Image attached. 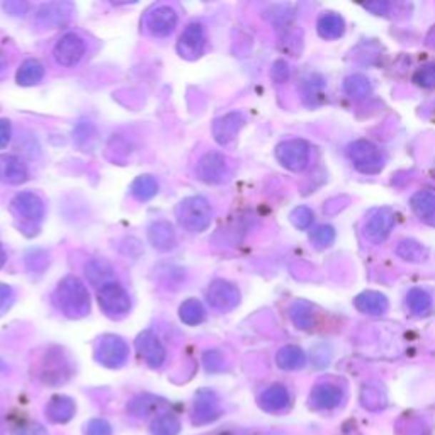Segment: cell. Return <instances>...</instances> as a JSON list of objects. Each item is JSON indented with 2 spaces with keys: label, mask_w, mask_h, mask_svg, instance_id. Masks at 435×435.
<instances>
[{
  "label": "cell",
  "mask_w": 435,
  "mask_h": 435,
  "mask_svg": "<svg viewBox=\"0 0 435 435\" xmlns=\"http://www.w3.org/2000/svg\"><path fill=\"white\" fill-rule=\"evenodd\" d=\"M432 225H434V226H435V221H432Z\"/></svg>",
  "instance_id": "cell-50"
},
{
  "label": "cell",
  "mask_w": 435,
  "mask_h": 435,
  "mask_svg": "<svg viewBox=\"0 0 435 435\" xmlns=\"http://www.w3.org/2000/svg\"><path fill=\"white\" fill-rule=\"evenodd\" d=\"M12 208H14L16 213L24 218L26 221L39 223L44 218V203L41 197L34 194V192H19V194L12 199Z\"/></svg>",
  "instance_id": "cell-15"
},
{
  "label": "cell",
  "mask_w": 435,
  "mask_h": 435,
  "mask_svg": "<svg viewBox=\"0 0 435 435\" xmlns=\"http://www.w3.org/2000/svg\"><path fill=\"white\" fill-rule=\"evenodd\" d=\"M196 174L199 181L206 184H221L230 176V169H228L225 156L216 151H209L197 161Z\"/></svg>",
  "instance_id": "cell-7"
},
{
  "label": "cell",
  "mask_w": 435,
  "mask_h": 435,
  "mask_svg": "<svg viewBox=\"0 0 435 435\" xmlns=\"http://www.w3.org/2000/svg\"><path fill=\"white\" fill-rule=\"evenodd\" d=\"M204 43V28L199 22H192V24L184 29L181 38H179L177 49L179 53H181V56L186 58V60H196V58L201 56V53H203Z\"/></svg>",
  "instance_id": "cell-12"
},
{
  "label": "cell",
  "mask_w": 435,
  "mask_h": 435,
  "mask_svg": "<svg viewBox=\"0 0 435 435\" xmlns=\"http://www.w3.org/2000/svg\"><path fill=\"white\" fill-rule=\"evenodd\" d=\"M181 420L174 414H161L156 416L151 424V434L154 435H177L181 432Z\"/></svg>",
  "instance_id": "cell-36"
},
{
  "label": "cell",
  "mask_w": 435,
  "mask_h": 435,
  "mask_svg": "<svg viewBox=\"0 0 435 435\" xmlns=\"http://www.w3.org/2000/svg\"><path fill=\"white\" fill-rule=\"evenodd\" d=\"M53 55L61 66L77 65L85 55V41L77 33H66L56 41Z\"/></svg>",
  "instance_id": "cell-9"
},
{
  "label": "cell",
  "mask_w": 435,
  "mask_h": 435,
  "mask_svg": "<svg viewBox=\"0 0 435 435\" xmlns=\"http://www.w3.org/2000/svg\"><path fill=\"white\" fill-rule=\"evenodd\" d=\"M71 14L70 4H46L38 11V21L43 26L64 24Z\"/></svg>",
  "instance_id": "cell-25"
},
{
  "label": "cell",
  "mask_w": 435,
  "mask_h": 435,
  "mask_svg": "<svg viewBox=\"0 0 435 435\" xmlns=\"http://www.w3.org/2000/svg\"><path fill=\"white\" fill-rule=\"evenodd\" d=\"M272 77H274L277 82H286L289 77V69L286 65V61H276L274 66H272Z\"/></svg>",
  "instance_id": "cell-46"
},
{
  "label": "cell",
  "mask_w": 435,
  "mask_h": 435,
  "mask_svg": "<svg viewBox=\"0 0 435 435\" xmlns=\"http://www.w3.org/2000/svg\"><path fill=\"white\" fill-rule=\"evenodd\" d=\"M97 299L99 304H101L102 311L111 318L124 316L129 311V308H131L129 294L124 291V288L118 281L109 282V284H106L104 288L99 289Z\"/></svg>",
  "instance_id": "cell-6"
},
{
  "label": "cell",
  "mask_w": 435,
  "mask_h": 435,
  "mask_svg": "<svg viewBox=\"0 0 435 435\" xmlns=\"http://www.w3.org/2000/svg\"><path fill=\"white\" fill-rule=\"evenodd\" d=\"M129 347L118 335H104L96 347V361L109 369H119L126 364Z\"/></svg>",
  "instance_id": "cell-4"
},
{
  "label": "cell",
  "mask_w": 435,
  "mask_h": 435,
  "mask_svg": "<svg viewBox=\"0 0 435 435\" xmlns=\"http://www.w3.org/2000/svg\"><path fill=\"white\" fill-rule=\"evenodd\" d=\"M344 393L340 386L334 383H320L313 388L311 396H309V401L311 405L318 408V410H330V408H335L340 405L342 401Z\"/></svg>",
  "instance_id": "cell-18"
},
{
  "label": "cell",
  "mask_w": 435,
  "mask_h": 435,
  "mask_svg": "<svg viewBox=\"0 0 435 435\" xmlns=\"http://www.w3.org/2000/svg\"><path fill=\"white\" fill-rule=\"evenodd\" d=\"M167 406V401L155 394H140L128 403V411L133 416H148Z\"/></svg>",
  "instance_id": "cell-24"
},
{
  "label": "cell",
  "mask_w": 435,
  "mask_h": 435,
  "mask_svg": "<svg viewBox=\"0 0 435 435\" xmlns=\"http://www.w3.org/2000/svg\"><path fill=\"white\" fill-rule=\"evenodd\" d=\"M394 226V213L389 208H381L376 209L371 214V218L367 219L364 233L372 244H381L388 239V235L391 233Z\"/></svg>",
  "instance_id": "cell-13"
},
{
  "label": "cell",
  "mask_w": 435,
  "mask_h": 435,
  "mask_svg": "<svg viewBox=\"0 0 435 435\" xmlns=\"http://www.w3.org/2000/svg\"><path fill=\"white\" fill-rule=\"evenodd\" d=\"M411 209L421 218H430L435 214V192L434 191H420L414 194L410 199Z\"/></svg>",
  "instance_id": "cell-34"
},
{
  "label": "cell",
  "mask_w": 435,
  "mask_h": 435,
  "mask_svg": "<svg viewBox=\"0 0 435 435\" xmlns=\"http://www.w3.org/2000/svg\"><path fill=\"white\" fill-rule=\"evenodd\" d=\"M414 80L416 85L425 89L435 87V65H425L415 71Z\"/></svg>",
  "instance_id": "cell-40"
},
{
  "label": "cell",
  "mask_w": 435,
  "mask_h": 435,
  "mask_svg": "<svg viewBox=\"0 0 435 435\" xmlns=\"http://www.w3.org/2000/svg\"><path fill=\"white\" fill-rule=\"evenodd\" d=\"M56 308L69 318H82L91 311V296L79 277L69 276L60 281L53 293Z\"/></svg>",
  "instance_id": "cell-1"
},
{
  "label": "cell",
  "mask_w": 435,
  "mask_h": 435,
  "mask_svg": "<svg viewBox=\"0 0 435 435\" xmlns=\"http://www.w3.org/2000/svg\"><path fill=\"white\" fill-rule=\"evenodd\" d=\"M12 435H48V432L41 424H36V421H26V424H21L19 427H16Z\"/></svg>",
  "instance_id": "cell-43"
},
{
  "label": "cell",
  "mask_w": 435,
  "mask_h": 435,
  "mask_svg": "<svg viewBox=\"0 0 435 435\" xmlns=\"http://www.w3.org/2000/svg\"><path fill=\"white\" fill-rule=\"evenodd\" d=\"M177 219L186 230L201 233L213 221V209L204 197L191 196L177 206Z\"/></svg>",
  "instance_id": "cell-2"
},
{
  "label": "cell",
  "mask_w": 435,
  "mask_h": 435,
  "mask_svg": "<svg viewBox=\"0 0 435 435\" xmlns=\"http://www.w3.org/2000/svg\"><path fill=\"white\" fill-rule=\"evenodd\" d=\"M85 276H87L89 282L96 286L97 289L104 288L109 282H116V274L113 267L106 262V260L94 259L85 266Z\"/></svg>",
  "instance_id": "cell-23"
},
{
  "label": "cell",
  "mask_w": 435,
  "mask_h": 435,
  "mask_svg": "<svg viewBox=\"0 0 435 435\" xmlns=\"http://www.w3.org/2000/svg\"><path fill=\"white\" fill-rule=\"evenodd\" d=\"M406 303L415 315H427L430 306H432V298L427 291L415 288L408 293Z\"/></svg>",
  "instance_id": "cell-37"
},
{
  "label": "cell",
  "mask_w": 435,
  "mask_h": 435,
  "mask_svg": "<svg viewBox=\"0 0 435 435\" xmlns=\"http://www.w3.org/2000/svg\"><path fill=\"white\" fill-rule=\"evenodd\" d=\"M12 136V126L11 121L7 119H0V150H4L9 145Z\"/></svg>",
  "instance_id": "cell-45"
},
{
  "label": "cell",
  "mask_w": 435,
  "mask_h": 435,
  "mask_svg": "<svg viewBox=\"0 0 435 435\" xmlns=\"http://www.w3.org/2000/svg\"><path fill=\"white\" fill-rule=\"evenodd\" d=\"M28 167L19 156L2 155L0 156V179L9 186H19L28 181Z\"/></svg>",
  "instance_id": "cell-17"
},
{
  "label": "cell",
  "mask_w": 435,
  "mask_h": 435,
  "mask_svg": "<svg viewBox=\"0 0 435 435\" xmlns=\"http://www.w3.org/2000/svg\"><path fill=\"white\" fill-rule=\"evenodd\" d=\"M361 401H362V406L367 408V410L378 411V410H383V408L386 406L388 398L381 384L369 383L362 388Z\"/></svg>",
  "instance_id": "cell-29"
},
{
  "label": "cell",
  "mask_w": 435,
  "mask_h": 435,
  "mask_svg": "<svg viewBox=\"0 0 435 435\" xmlns=\"http://www.w3.org/2000/svg\"><path fill=\"white\" fill-rule=\"evenodd\" d=\"M6 11L7 12H11L12 16H21V14H24L26 12V9H28V6H26V4H19V2H9V4H6Z\"/></svg>",
  "instance_id": "cell-48"
},
{
  "label": "cell",
  "mask_w": 435,
  "mask_h": 435,
  "mask_svg": "<svg viewBox=\"0 0 435 435\" xmlns=\"http://www.w3.org/2000/svg\"><path fill=\"white\" fill-rule=\"evenodd\" d=\"M134 345H136L138 354L145 359V362L150 367L156 369V367H160L165 362L164 345H161L160 339L155 334H151V331H143V334L138 335Z\"/></svg>",
  "instance_id": "cell-16"
},
{
  "label": "cell",
  "mask_w": 435,
  "mask_h": 435,
  "mask_svg": "<svg viewBox=\"0 0 435 435\" xmlns=\"http://www.w3.org/2000/svg\"><path fill=\"white\" fill-rule=\"evenodd\" d=\"M208 301L218 311H230L240 303V291L231 282L216 279L211 282L208 289Z\"/></svg>",
  "instance_id": "cell-10"
},
{
  "label": "cell",
  "mask_w": 435,
  "mask_h": 435,
  "mask_svg": "<svg viewBox=\"0 0 435 435\" xmlns=\"http://www.w3.org/2000/svg\"><path fill=\"white\" fill-rule=\"evenodd\" d=\"M316 29L323 39H339L345 31V22L339 14L330 12V14H323L318 19Z\"/></svg>",
  "instance_id": "cell-27"
},
{
  "label": "cell",
  "mask_w": 435,
  "mask_h": 435,
  "mask_svg": "<svg viewBox=\"0 0 435 435\" xmlns=\"http://www.w3.org/2000/svg\"><path fill=\"white\" fill-rule=\"evenodd\" d=\"M75 401L70 396H64V394H56L46 405V416L53 424H66L74 419L75 415Z\"/></svg>",
  "instance_id": "cell-22"
},
{
  "label": "cell",
  "mask_w": 435,
  "mask_h": 435,
  "mask_svg": "<svg viewBox=\"0 0 435 435\" xmlns=\"http://www.w3.org/2000/svg\"><path fill=\"white\" fill-rule=\"evenodd\" d=\"M129 192H131L134 199L140 201V203H145V201H150L151 197L156 196V192H159V182L151 176H140L133 181L131 187H129Z\"/></svg>",
  "instance_id": "cell-30"
},
{
  "label": "cell",
  "mask_w": 435,
  "mask_h": 435,
  "mask_svg": "<svg viewBox=\"0 0 435 435\" xmlns=\"http://www.w3.org/2000/svg\"><path fill=\"white\" fill-rule=\"evenodd\" d=\"M344 91L354 101H362V99H366L371 94V82L369 79L361 74L351 75V77L345 79Z\"/></svg>",
  "instance_id": "cell-32"
},
{
  "label": "cell",
  "mask_w": 435,
  "mask_h": 435,
  "mask_svg": "<svg viewBox=\"0 0 435 435\" xmlns=\"http://www.w3.org/2000/svg\"><path fill=\"white\" fill-rule=\"evenodd\" d=\"M349 159L361 174L374 176L384 169V156L374 143L369 140H357L349 146Z\"/></svg>",
  "instance_id": "cell-3"
},
{
  "label": "cell",
  "mask_w": 435,
  "mask_h": 435,
  "mask_svg": "<svg viewBox=\"0 0 435 435\" xmlns=\"http://www.w3.org/2000/svg\"><path fill=\"white\" fill-rule=\"evenodd\" d=\"M204 367L208 372H219L225 369V357L218 351H208L203 356Z\"/></svg>",
  "instance_id": "cell-41"
},
{
  "label": "cell",
  "mask_w": 435,
  "mask_h": 435,
  "mask_svg": "<svg viewBox=\"0 0 435 435\" xmlns=\"http://www.w3.org/2000/svg\"><path fill=\"white\" fill-rule=\"evenodd\" d=\"M311 148L304 140H288L282 141L276 148V159L284 169L291 172H303L308 167Z\"/></svg>",
  "instance_id": "cell-5"
},
{
  "label": "cell",
  "mask_w": 435,
  "mask_h": 435,
  "mask_svg": "<svg viewBox=\"0 0 435 435\" xmlns=\"http://www.w3.org/2000/svg\"><path fill=\"white\" fill-rule=\"evenodd\" d=\"M148 240L160 252H169L176 246V230L169 221L160 219V221L151 223L148 228Z\"/></svg>",
  "instance_id": "cell-20"
},
{
  "label": "cell",
  "mask_w": 435,
  "mask_h": 435,
  "mask_svg": "<svg viewBox=\"0 0 435 435\" xmlns=\"http://www.w3.org/2000/svg\"><path fill=\"white\" fill-rule=\"evenodd\" d=\"M85 435H113V429L102 419H94L85 425Z\"/></svg>",
  "instance_id": "cell-42"
},
{
  "label": "cell",
  "mask_w": 435,
  "mask_h": 435,
  "mask_svg": "<svg viewBox=\"0 0 435 435\" xmlns=\"http://www.w3.org/2000/svg\"><path fill=\"white\" fill-rule=\"evenodd\" d=\"M44 77V66L38 60H26L17 70V84L22 87H31V85L39 84Z\"/></svg>",
  "instance_id": "cell-28"
},
{
  "label": "cell",
  "mask_w": 435,
  "mask_h": 435,
  "mask_svg": "<svg viewBox=\"0 0 435 435\" xmlns=\"http://www.w3.org/2000/svg\"><path fill=\"white\" fill-rule=\"evenodd\" d=\"M311 241L316 249H326L335 241V230L329 225H320L311 231Z\"/></svg>",
  "instance_id": "cell-38"
},
{
  "label": "cell",
  "mask_w": 435,
  "mask_h": 435,
  "mask_svg": "<svg viewBox=\"0 0 435 435\" xmlns=\"http://www.w3.org/2000/svg\"><path fill=\"white\" fill-rule=\"evenodd\" d=\"M276 362L284 371H298L306 364V356L296 345H286L276 356Z\"/></svg>",
  "instance_id": "cell-26"
},
{
  "label": "cell",
  "mask_w": 435,
  "mask_h": 435,
  "mask_svg": "<svg viewBox=\"0 0 435 435\" xmlns=\"http://www.w3.org/2000/svg\"><path fill=\"white\" fill-rule=\"evenodd\" d=\"M204 315L206 313H204L203 304H201V301H197V299H194V298L184 301L181 304V308H179V316H181V320L189 326L199 325V323L204 320Z\"/></svg>",
  "instance_id": "cell-35"
},
{
  "label": "cell",
  "mask_w": 435,
  "mask_h": 435,
  "mask_svg": "<svg viewBox=\"0 0 435 435\" xmlns=\"http://www.w3.org/2000/svg\"><path fill=\"white\" fill-rule=\"evenodd\" d=\"M313 219H315V216H313V211L308 206H299L291 213V221L299 230H308L311 226Z\"/></svg>",
  "instance_id": "cell-39"
},
{
  "label": "cell",
  "mask_w": 435,
  "mask_h": 435,
  "mask_svg": "<svg viewBox=\"0 0 435 435\" xmlns=\"http://www.w3.org/2000/svg\"><path fill=\"white\" fill-rule=\"evenodd\" d=\"M396 254L408 262H424L429 257L427 249L415 240H401L396 246Z\"/></svg>",
  "instance_id": "cell-33"
},
{
  "label": "cell",
  "mask_w": 435,
  "mask_h": 435,
  "mask_svg": "<svg viewBox=\"0 0 435 435\" xmlns=\"http://www.w3.org/2000/svg\"><path fill=\"white\" fill-rule=\"evenodd\" d=\"M354 304L361 313L371 316H379L384 315L388 311V298L384 294L378 293V291H364L354 299Z\"/></svg>",
  "instance_id": "cell-21"
},
{
  "label": "cell",
  "mask_w": 435,
  "mask_h": 435,
  "mask_svg": "<svg viewBox=\"0 0 435 435\" xmlns=\"http://www.w3.org/2000/svg\"><path fill=\"white\" fill-rule=\"evenodd\" d=\"M219 415H221V408H219L216 393L211 389H201L196 396L194 408H192V424H211V421L218 420Z\"/></svg>",
  "instance_id": "cell-11"
},
{
  "label": "cell",
  "mask_w": 435,
  "mask_h": 435,
  "mask_svg": "<svg viewBox=\"0 0 435 435\" xmlns=\"http://www.w3.org/2000/svg\"><path fill=\"white\" fill-rule=\"evenodd\" d=\"M289 391L282 384H272L259 396V405L269 414H279L289 406Z\"/></svg>",
  "instance_id": "cell-19"
},
{
  "label": "cell",
  "mask_w": 435,
  "mask_h": 435,
  "mask_svg": "<svg viewBox=\"0 0 435 435\" xmlns=\"http://www.w3.org/2000/svg\"><path fill=\"white\" fill-rule=\"evenodd\" d=\"M6 260H7V254H6V250L2 249V245H0V269L4 267V264H6Z\"/></svg>",
  "instance_id": "cell-49"
},
{
  "label": "cell",
  "mask_w": 435,
  "mask_h": 435,
  "mask_svg": "<svg viewBox=\"0 0 435 435\" xmlns=\"http://www.w3.org/2000/svg\"><path fill=\"white\" fill-rule=\"evenodd\" d=\"M12 303H14V291L11 286L0 284V315H4Z\"/></svg>",
  "instance_id": "cell-44"
},
{
  "label": "cell",
  "mask_w": 435,
  "mask_h": 435,
  "mask_svg": "<svg viewBox=\"0 0 435 435\" xmlns=\"http://www.w3.org/2000/svg\"><path fill=\"white\" fill-rule=\"evenodd\" d=\"M364 9L371 11L372 14H386L389 4L384 2V0H376V2H367L364 4Z\"/></svg>",
  "instance_id": "cell-47"
},
{
  "label": "cell",
  "mask_w": 435,
  "mask_h": 435,
  "mask_svg": "<svg viewBox=\"0 0 435 435\" xmlns=\"http://www.w3.org/2000/svg\"><path fill=\"white\" fill-rule=\"evenodd\" d=\"M143 24H145V29L151 36H156V38H165V36L172 34L174 29H176L177 14H176V11L169 6L154 7L151 11L146 12Z\"/></svg>",
  "instance_id": "cell-8"
},
{
  "label": "cell",
  "mask_w": 435,
  "mask_h": 435,
  "mask_svg": "<svg viewBox=\"0 0 435 435\" xmlns=\"http://www.w3.org/2000/svg\"><path fill=\"white\" fill-rule=\"evenodd\" d=\"M291 320L299 330H309L315 325V311L313 306L306 301H296L289 309Z\"/></svg>",
  "instance_id": "cell-31"
},
{
  "label": "cell",
  "mask_w": 435,
  "mask_h": 435,
  "mask_svg": "<svg viewBox=\"0 0 435 435\" xmlns=\"http://www.w3.org/2000/svg\"><path fill=\"white\" fill-rule=\"evenodd\" d=\"M244 124L245 116L239 113V111H233V113H228L221 116V118L214 119L213 128H211L214 141L219 143V145H228L231 140H235L236 134L244 128Z\"/></svg>",
  "instance_id": "cell-14"
}]
</instances>
